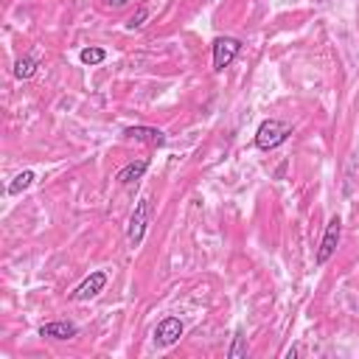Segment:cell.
<instances>
[{
  "instance_id": "6da1fadb",
  "label": "cell",
  "mask_w": 359,
  "mask_h": 359,
  "mask_svg": "<svg viewBox=\"0 0 359 359\" xmlns=\"http://www.w3.org/2000/svg\"><path fill=\"white\" fill-rule=\"evenodd\" d=\"M289 135H292V126H289V123H283V121H278V118H269V121H264V123L258 126V132H255V146H258L261 151H272V149H278L280 143H286Z\"/></svg>"
},
{
  "instance_id": "7a4b0ae2",
  "label": "cell",
  "mask_w": 359,
  "mask_h": 359,
  "mask_svg": "<svg viewBox=\"0 0 359 359\" xmlns=\"http://www.w3.org/2000/svg\"><path fill=\"white\" fill-rule=\"evenodd\" d=\"M149 222H151V205H149V199H140V202L135 205L132 219H129V227H126V241H129V247H140Z\"/></svg>"
},
{
  "instance_id": "3957f363",
  "label": "cell",
  "mask_w": 359,
  "mask_h": 359,
  "mask_svg": "<svg viewBox=\"0 0 359 359\" xmlns=\"http://www.w3.org/2000/svg\"><path fill=\"white\" fill-rule=\"evenodd\" d=\"M339 236H342V219H339V216H331L328 224H325V233H323V238H320V247H317V264H320V266L337 252Z\"/></svg>"
},
{
  "instance_id": "277c9868",
  "label": "cell",
  "mask_w": 359,
  "mask_h": 359,
  "mask_svg": "<svg viewBox=\"0 0 359 359\" xmlns=\"http://www.w3.org/2000/svg\"><path fill=\"white\" fill-rule=\"evenodd\" d=\"M241 50V42L236 36H216L213 39V70H224Z\"/></svg>"
},
{
  "instance_id": "5b68a950",
  "label": "cell",
  "mask_w": 359,
  "mask_h": 359,
  "mask_svg": "<svg viewBox=\"0 0 359 359\" xmlns=\"http://www.w3.org/2000/svg\"><path fill=\"white\" fill-rule=\"evenodd\" d=\"M104 286H107V272H104V269H95V272H90V275L70 292V300H76V303L90 300V297H95L98 292H104Z\"/></svg>"
},
{
  "instance_id": "8992f818",
  "label": "cell",
  "mask_w": 359,
  "mask_h": 359,
  "mask_svg": "<svg viewBox=\"0 0 359 359\" xmlns=\"http://www.w3.org/2000/svg\"><path fill=\"white\" fill-rule=\"evenodd\" d=\"M180 337H182V320H180V317H163V320L157 323V328H154V342H157L160 348L174 345Z\"/></svg>"
},
{
  "instance_id": "52a82bcc",
  "label": "cell",
  "mask_w": 359,
  "mask_h": 359,
  "mask_svg": "<svg viewBox=\"0 0 359 359\" xmlns=\"http://www.w3.org/2000/svg\"><path fill=\"white\" fill-rule=\"evenodd\" d=\"M79 334V325L76 323H67V320H56V323H45L39 325V337L45 339H73Z\"/></svg>"
},
{
  "instance_id": "ba28073f",
  "label": "cell",
  "mask_w": 359,
  "mask_h": 359,
  "mask_svg": "<svg viewBox=\"0 0 359 359\" xmlns=\"http://www.w3.org/2000/svg\"><path fill=\"white\" fill-rule=\"evenodd\" d=\"M123 135L137 140V143H149V146H163L165 143V135L160 129H154V126H129Z\"/></svg>"
},
{
  "instance_id": "9c48e42d",
  "label": "cell",
  "mask_w": 359,
  "mask_h": 359,
  "mask_svg": "<svg viewBox=\"0 0 359 359\" xmlns=\"http://www.w3.org/2000/svg\"><path fill=\"white\" fill-rule=\"evenodd\" d=\"M146 168H149V160H146V157H140V160H135V163H126V165L118 171V182H121V185H132V182H137V180L146 174Z\"/></svg>"
},
{
  "instance_id": "30bf717a",
  "label": "cell",
  "mask_w": 359,
  "mask_h": 359,
  "mask_svg": "<svg viewBox=\"0 0 359 359\" xmlns=\"http://www.w3.org/2000/svg\"><path fill=\"white\" fill-rule=\"evenodd\" d=\"M34 180H36V174L31 171V168H25V171H20L14 180H11V185H8V194L11 196H17V194H22L25 188H31L34 185Z\"/></svg>"
},
{
  "instance_id": "8fae6325",
  "label": "cell",
  "mask_w": 359,
  "mask_h": 359,
  "mask_svg": "<svg viewBox=\"0 0 359 359\" xmlns=\"http://www.w3.org/2000/svg\"><path fill=\"white\" fill-rule=\"evenodd\" d=\"M36 65H39V62H36L34 56H22V59L14 62V76H17V79H31V76L36 73Z\"/></svg>"
},
{
  "instance_id": "7c38bea8",
  "label": "cell",
  "mask_w": 359,
  "mask_h": 359,
  "mask_svg": "<svg viewBox=\"0 0 359 359\" xmlns=\"http://www.w3.org/2000/svg\"><path fill=\"white\" fill-rule=\"evenodd\" d=\"M79 59H81L84 65H90V67H93V65H101V62L107 59V50H104V48H95V45H90V48H84V50L79 53Z\"/></svg>"
},
{
  "instance_id": "4fadbf2b",
  "label": "cell",
  "mask_w": 359,
  "mask_h": 359,
  "mask_svg": "<svg viewBox=\"0 0 359 359\" xmlns=\"http://www.w3.org/2000/svg\"><path fill=\"white\" fill-rule=\"evenodd\" d=\"M227 356H230V359H241V356H247V337H244L241 331H236L233 345L227 348Z\"/></svg>"
},
{
  "instance_id": "5bb4252c",
  "label": "cell",
  "mask_w": 359,
  "mask_h": 359,
  "mask_svg": "<svg viewBox=\"0 0 359 359\" xmlns=\"http://www.w3.org/2000/svg\"><path fill=\"white\" fill-rule=\"evenodd\" d=\"M146 20H149V8H143V6H140V8H137V11L132 14V20H129V28L135 31V28H140V25H143Z\"/></svg>"
},
{
  "instance_id": "9a60e30c",
  "label": "cell",
  "mask_w": 359,
  "mask_h": 359,
  "mask_svg": "<svg viewBox=\"0 0 359 359\" xmlns=\"http://www.w3.org/2000/svg\"><path fill=\"white\" fill-rule=\"evenodd\" d=\"M126 3H129V0H101L104 8H123Z\"/></svg>"
},
{
  "instance_id": "2e32d148",
  "label": "cell",
  "mask_w": 359,
  "mask_h": 359,
  "mask_svg": "<svg viewBox=\"0 0 359 359\" xmlns=\"http://www.w3.org/2000/svg\"><path fill=\"white\" fill-rule=\"evenodd\" d=\"M297 353H300V348H289V351H286V359H294Z\"/></svg>"
}]
</instances>
